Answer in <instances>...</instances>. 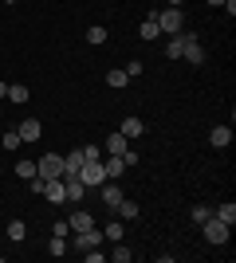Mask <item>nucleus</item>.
<instances>
[{
  "label": "nucleus",
  "mask_w": 236,
  "mask_h": 263,
  "mask_svg": "<svg viewBox=\"0 0 236 263\" xmlns=\"http://www.w3.org/2000/svg\"><path fill=\"white\" fill-rule=\"evenodd\" d=\"M154 20H157V32H166V35H177V32H185V12L181 8H161V12H154Z\"/></svg>",
  "instance_id": "f257e3e1"
},
{
  "label": "nucleus",
  "mask_w": 236,
  "mask_h": 263,
  "mask_svg": "<svg viewBox=\"0 0 236 263\" xmlns=\"http://www.w3.org/2000/svg\"><path fill=\"white\" fill-rule=\"evenodd\" d=\"M35 177H44V181L63 177V154H44L40 161H35Z\"/></svg>",
  "instance_id": "f03ea898"
},
{
  "label": "nucleus",
  "mask_w": 236,
  "mask_h": 263,
  "mask_svg": "<svg viewBox=\"0 0 236 263\" xmlns=\"http://www.w3.org/2000/svg\"><path fill=\"white\" fill-rule=\"evenodd\" d=\"M71 248H75V252H87V248H102V232H99V228L71 232Z\"/></svg>",
  "instance_id": "7ed1b4c3"
},
{
  "label": "nucleus",
  "mask_w": 236,
  "mask_h": 263,
  "mask_svg": "<svg viewBox=\"0 0 236 263\" xmlns=\"http://www.w3.org/2000/svg\"><path fill=\"white\" fill-rule=\"evenodd\" d=\"M201 228H205V240H209V243H228V232H232L225 220H216V216H209Z\"/></svg>",
  "instance_id": "20e7f679"
},
{
  "label": "nucleus",
  "mask_w": 236,
  "mask_h": 263,
  "mask_svg": "<svg viewBox=\"0 0 236 263\" xmlns=\"http://www.w3.org/2000/svg\"><path fill=\"white\" fill-rule=\"evenodd\" d=\"M79 181H83L87 189L102 185V181H106V173H102V161H83V169H79Z\"/></svg>",
  "instance_id": "39448f33"
},
{
  "label": "nucleus",
  "mask_w": 236,
  "mask_h": 263,
  "mask_svg": "<svg viewBox=\"0 0 236 263\" xmlns=\"http://www.w3.org/2000/svg\"><path fill=\"white\" fill-rule=\"evenodd\" d=\"M181 59H185V63H193V67H201V63H205V47L197 44V35L185 32V47H181Z\"/></svg>",
  "instance_id": "423d86ee"
},
{
  "label": "nucleus",
  "mask_w": 236,
  "mask_h": 263,
  "mask_svg": "<svg viewBox=\"0 0 236 263\" xmlns=\"http://www.w3.org/2000/svg\"><path fill=\"white\" fill-rule=\"evenodd\" d=\"M51 204H67V189H63V177H51V181H44V189H40Z\"/></svg>",
  "instance_id": "0eeeda50"
},
{
  "label": "nucleus",
  "mask_w": 236,
  "mask_h": 263,
  "mask_svg": "<svg viewBox=\"0 0 236 263\" xmlns=\"http://www.w3.org/2000/svg\"><path fill=\"white\" fill-rule=\"evenodd\" d=\"M24 138V142H40V134H44V126H40V118H24L20 130H16Z\"/></svg>",
  "instance_id": "6e6552de"
},
{
  "label": "nucleus",
  "mask_w": 236,
  "mask_h": 263,
  "mask_svg": "<svg viewBox=\"0 0 236 263\" xmlns=\"http://www.w3.org/2000/svg\"><path fill=\"white\" fill-rule=\"evenodd\" d=\"M102 173H106V181H118V177L126 173V165L118 154H106V161H102Z\"/></svg>",
  "instance_id": "1a4fd4ad"
},
{
  "label": "nucleus",
  "mask_w": 236,
  "mask_h": 263,
  "mask_svg": "<svg viewBox=\"0 0 236 263\" xmlns=\"http://www.w3.org/2000/svg\"><path fill=\"white\" fill-rule=\"evenodd\" d=\"M209 145H216V149L232 145V126H213V130H209Z\"/></svg>",
  "instance_id": "9d476101"
},
{
  "label": "nucleus",
  "mask_w": 236,
  "mask_h": 263,
  "mask_svg": "<svg viewBox=\"0 0 236 263\" xmlns=\"http://www.w3.org/2000/svg\"><path fill=\"white\" fill-rule=\"evenodd\" d=\"M63 189H67V200H71V204H79V200L87 197V185H83L79 177H63Z\"/></svg>",
  "instance_id": "9b49d317"
},
{
  "label": "nucleus",
  "mask_w": 236,
  "mask_h": 263,
  "mask_svg": "<svg viewBox=\"0 0 236 263\" xmlns=\"http://www.w3.org/2000/svg\"><path fill=\"white\" fill-rule=\"evenodd\" d=\"M67 224H71V232H87V228H95V216H90L87 209H75Z\"/></svg>",
  "instance_id": "f8f14e48"
},
{
  "label": "nucleus",
  "mask_w": 236,
  "mask_h": 263,
  "mask_svg": "<svg viewBox=\"0 0 236 263\" xmlns=\"http://www.w3.org/2000/svg\"><path fill=\"white\" fill-rule=\"evenodd\" d=\"M102 149H106V154H126V149H130V138H126V134H118V130H114L111 138L102 142Z\"/></svg>",
  "instance_id": "ddd939ff"
},
{
  "label": "nucleus",
  "mask_w": 236,
  "mask_h": 263,
  "mask_svg": "<svg viewBox=\"0 0 236 263\" xmlns=\"http://www.w3.org/2000/svg\"><path fill=\"white\" fill-rule=\"evenodd\" d=\"M142 130H146V126H142V118H138V114H130V118H122V122H118V134H126L130 142H134V138H138Z\"/></svg>",
  "instance_id": "4468645a"
},
{
  "label": "nucleus",
  "mask_w": 236,
  "mask_h": 263,
  "mask_svg": "<svg viewBox=\"0 0 236 263\" xmlns=\"http://www.w3.org/2000/svg\"><path fill=\"white\" fill-rule=\"evenodd\" d=\"M83 169V149H71V157H63V177H79Z\"/></svg>",
  "instance_id": "2eb2a0df"
},
{
  "label": "nucleus",
  "mask_w": 236,
  "mask_h": 263,
  "mask_svg": "<svg viewBox=\"0 0 236 263\" xmlns=\"http://www.w3.org/2000/svg\"><path fill=\"white\" fill-rule=\"evenodd\" d=\"M181 47H185V32L169 35V44H166V59H181Z\"/></svg>",
  "instance_id": "dca6fc26"
},
{
  "label": "nucleus",
  "mask_w": 236,
  "mask_h": 263,
  "mask_svg": "<svg viewBox=\"0 0 236 263\" xmlns=\"http://www.w3.org/2000/svg\"><path fill=\"white\" fill-rule=\"evenodd\" d=\"M126 83H130V75H126L122 67H114V71H106V87H114V90H122Z\"/></svg>",
  "instance_id": "f3484780"
},
{
  "label": "nucleus",
  "mask_w": 236,
  "mask_h": 263,
  "mask_svg": "<svg viewBox=\"0 0 236 263\" xmlns=\"http://www.w3.org/2000/svg\"><path fill=\"white\" fill-rule=\"evenodd\" d=\"M16 177H20V181H32L35 177V161L32 157H20V161H16Z\"/></svg>",
  "instance_id": "a211bd4d"
},
{
  "label": "nucleus",
  "mask_w": 236,
  "mask_h": 263,
  "mask_svg": "<svg viewBox=\"0 0 236 263\" xmlns=\"http://www.w3.org/2000/svg\"><path fill=\"white\" fill-rule=\"evenodd\" d=\"M213 216H216V220H225L228 228H232V224H236V204H232V200H225V204H221V209H216Z\"/></svg>",
  "instance_id": "6ab92c4d"
},
{
  "label": "nucleus",
  "mask_w": 236,
  "mask_h": 263,
  "mask_svg": "<svg viewBox=\"0 0 236 263\" xmlns=\"http://www.w3.org/2000/svg\"><path fill=\"white\" fill-rule=\"evenodd\" d=\"M118 200H122V189H118V185L102 189V204H106V209H118Z\"/></svg>",
  "instance_id": "aec40b11"
},
{
  "label": "nucleus",
  "mask_w": 236,
  "mask_h": 263,
  "mask_svg": "<svg viewBox=\"0 0 236 263\" xmlns=\"http://www.w3.org/2000/svg\"><path fill=\"white\" fill-rule=\"evenodd\" d=\"M122 232H126V224H122V220H111V224L102 228V236H106L111 243H118V240H122Z\"/></svg>",
  "instance_id": "412c9836"
},
{
  "label": "nucleus",
  "mask_w": 236,
  "mask_h": 263,
  "mask_svg": "<svg viewBox=\"0 0 236 263\" xmlns=\"http://www.w3.org/2000/svg\"><path fill=\"white\" fill-rule=\"evenodd\" d=\"M28 99H32V90L24 87V83H12L8 87V102H28Z\"/></svg>",
  "instance_id": "4be33fe9"
},
{
  "label": "nucleus",
  "mask_w": 236,
  "mask_h": 263,
  "mask_svg": "<svg viewBox=\"0 0 236 263\" xmlns=\"http://www.w3.org/2000/svg\"><path fill=\"white\" fill-rule=\"evenodd\" d=\"M114 212H118V216H122V220H138V204H134V200H118V209H114Z\"/></svg>",
  "instance_id": "5701e85b"
},
{
  "label": "nucleus",
  "mask_w": 236,
  "mask_h": 263,
  "mask_svg": "<svg viewBox=\"0 0 236 263\" xmlns=\"http://www.w3.org/2000/svg\"><path fill=\"white\" fill-rule=\"evenodd\" d=\"M138 35H142V40H157V35H161V32H157V20H154V16H146V20H142Z\"/></svg>",
  "instance_id": "b1692460"
},
{
  "label": "nucleus",
  "mask_w": 236,
  "mask_h": 263,
  "mask_svg": "<svg viewBox=\"0 0 236 263\" xmlns=\"http://www.w3.org/2000/svg\"><path fill=\"white\" fill-rule=\"evenodd\" d=\"M87 44H106V28H102V24H95V28H87Z\"/></svg>",
  "instance_id": "393cba45"
},
{
  "label": "nucleus",
  "mask_w": 236,
  "mask_h": 263,
  "mask_svg": "<svg viewBox=\"0 0 236 263\" xmlns=\"http://www.w3.org/2000/svg\"><path fill=\"white\" fill-rule=\"evenodd\" d=\"M0 145H4V149H8V154H12V149H20V145H24V138H20V134H16V130H8V134H4V138H0Z\"/></svg>",
  "instance_id": "a878e982"
},
{
  "label": "nucleus",
  "mask_w": 236,
  "mask_h": 263,
  "mask_svg": "<svg viewBox=\"0 0 236 263\" xmlns=\"http://www.w3.org/2000/svg\"><path fill=\"white\" fill-rule=\"evenodd\" d=\"M24 236H28V228H24V220H8V240H16V243H20Z\"/></svg>",
  "instance_id": "bb28decb"
},
{
  "label": "nucleus",
  "mask_w": 236,
  "mask_h": 263,
  "mask_svg": "<svg viewBox=\"0 0 236 263\" xmlns=\"http://www.w3.org/2000/svg\"><path fill=\"white\" fill-rule=\"evenodd\" d=\"M111 259H114V263H130V259H134V252H130V248H126V243H114V252H111Z\"/></svg>",
  "instance_id": "cd10ccee"
},
{
  "label": "nucleus",
  "mask_w": 236,
  "mask_h": 263,
  "mask_svg": "<svg viewBox=\"0 0 236 263\" xmlns=\"http://www.w3.org/2000/svg\"><path fill=\"white\" fill-rule=\"evenodd\" d=\"M47 252H51V255H67V240H63V236H51Z\"/></svg>",
  "instance_id": "c85d7f7f"
},
{
  "label": "nucleus",
  "mask_w": 236,
  "mask_h": 263,
  "mask_svg": "<svg viewBox=\"0 0 236 263\" xmlns=\"http://www.w3.org/2000/svg\"><path fill=\"white\" fill-rule=\"evenodd\" d=\"M83 161H102V149L99 145H83Z\"/></svg>",
  "instance_id": "c756f323"
},
{
  "label": "nucleus",
  "mask_w": 236,
  "mask_h": 263,
  "mask_svg": "<svg viewBox=\"0 0 236 263\" xmlns=\"http://www.w3.org/2000/svg\"><path fill=\"white\" fill-rule=\"evenodd\" d=\"M51 236H63V240H67V236H71V224H67V220H56V224H51Z\"/></svg>",
  "instance_id": "7c9ffc66"
},
{
  "label": "nucleus",
  "mask_w": 236,
  "mask_h": 263,
  "mask_svg": "<svg viewBox=\"0 0 236 263\" xmlns=\"http://www.w3.org/2000/svg\"><path fill=\"white\" fill-rule=\"evenodd\" d=\"M209 216H213V209H205V204H197V209H193V224H205Z\"/></svg>",
  "instance_id": "2f4dec72"
},
{
  "label": "nucleus",
  "mask_w": 236,
  "mask_h": 263,
  "mask_svg": "<svg viewBox=\"0 0 236 263\" xmlns=\"http://www.w3.org/2000/svg\"><path fill=\"white\" fill-rule=\"evenodd\" d=\"M122 71H126V75H130V79H138V75H142V63H138V59H130V63H126Z\"/></svg>",
  "instance_id": "473e14b6"
},
{
  "label": "nucleus",
  "mask_w": 236,
  "mask_h": 263,
  "mask_svg": "<svg viewBox=\"0 0 236 263\" xmlns=\"http://www.w3.org/2000/svg\"><path fill=\"white\" fill-rule=\"evenodd\" d=\"M102 259H106V255H102V252H95V248H87V263H102Z\"/></svg>",
  "instance_id": "72a5a7b5"
},
{
  "label": "nucleus",
  "mask_w": 236,
  "mask_h": 263,
  "mask_svg": "<svg viewBox=\"0 0 236 263\" xmlns=\"http://www.w3.org/2000/svg\"><path fill=\"white\" fill-rule=\"evenodd\" d=\"M0 99H8V87H4V83H0Z\"/></svg>",
  "instance_id": "f704fd0d"
},
{
  "label": "nucleus",
  "mask_w": 236,
  "mask_h": 263,
  "mask_svg": "<svg viewBox=\"0 0 236 263\" xmlns=\"http://www.w3.org/2000/svg\"><path fill=\"white\" fill-rule=\"evenodd\" d=\"M209 4H216V8H221V4H225V0H209Z\"/></svg>",
  "instance_id": "c9c22d12"
},
{
  "label": "nucleus",
  "mask_w": 236,
  "mask_h": 263,
  "mask_svg": "<svg viewBox=\"0 0 236 263\" xmlns=\"http://www.w3.org/2000/svg\"><path fill=\"white\" fill-rule=\"evenodd\" d=\"M169 4H173V8H181V0H169Z\"/></svg>",
  "instance_id": "e433bc0d"
},
{
  "label": "nucleus",
  "mask_w": 236,
  "mask_h": 263,
  "mask_svg": "<svg viewBox=\"0 0 236 263\" xmlns=\"http://www.w3.org/2000/svg\"><path fill=\"white\" fill-rule=\"evenodd\" d=\"M4 4H16V0H4Z\"/></svg>",
  "instance_id": "4c0bfd02"
}]
</instances>
